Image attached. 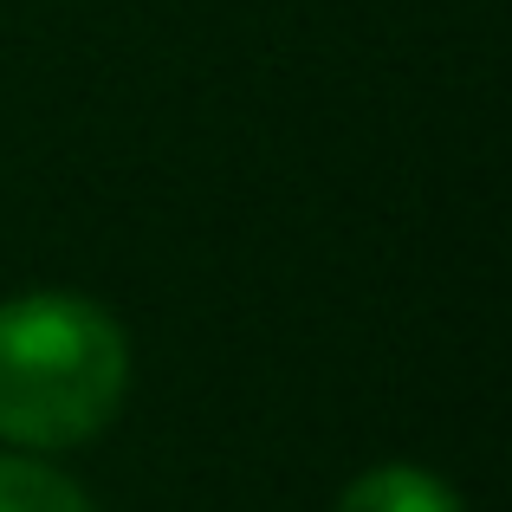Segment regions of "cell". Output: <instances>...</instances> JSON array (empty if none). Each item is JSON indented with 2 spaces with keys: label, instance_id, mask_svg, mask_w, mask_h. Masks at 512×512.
Returning a JSON list of instances; mask_svg holds the SVG:
<instances>
[{
  "label": "cell",
  "instance_id": "obj_1",
  "mask_svg": "<svg viewBox=\"0 0 512 512\" xmlns=\"http://www.w3.org/2000/svg\"><path fill=\"white\" fill-rule=\"evenodd\" d=\"M130 344L104 305L78 292H26L0 305V435L20 448H72L117 415Z\"/></svg>",
  "mask_w": 512,
  "mask_h": 512
},
{
  "label": "cell",
  "instance_id": "obj_2",
  "mask_svg": "<svg viewBox=\"0 0 512 512\" xmlns=\"http://www.w3.org/2000/svg\"><path fill=\"white\" fill-rule=\"evenodd\" d=\"M338 512H461V500L422 467H376L338 500Z\"/></svg>",
  "mask_w": 512,
  "mask_h": 512
},
{
  "label": "cell",
  "instance_id": "obj_3",
  "mask_svg": "<svg viewBox=\"0 0 512 512\" xmlns=\"http://www.w3.org/2000/svg\"><path fill=\"white\" fill-rule=\"evenodd\" d=\"M0 512H91V500L46 461L0 454Z\"/></svg>",
  "mask_w": 512,
  "mask_h": 512
}]
</instances>
